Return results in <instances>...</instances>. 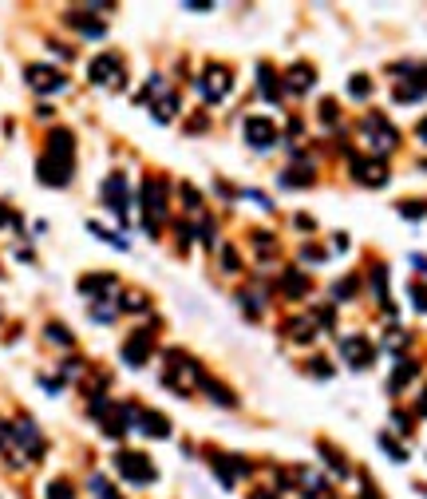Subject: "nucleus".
Listing matches in <instances>:
<instances>
[{"instance_id": "38", "label": "nucleus", "mask_w": 427, "mask_h": 499, "mask_svg": "<svg viewBox=\"0 0 427 499\" xmlns=\"http://www.w3.org/2000/svg\"><path fill=\"white\" fill-rule=\"evenodd\" d=\"M91 491H95V496H99V499H119V496H115V491H111V483H107V480H99V476H95V480H91Z\"/></svg>"}, {"instance_id": "36", "label": "nucleus", "mask_w": 427, "mask_h": 499, "mask_svg": "<svg viewBox=\"0 0 427 499\" xmlns=\"http://www.w3.org/2000/svg\"><path fill=\"white\" fill-rule=\"evenodd\" d=\"M182 198H186V210H198V206H202V194L194 191L190 182H182Z\"/></svg>"}, {"instance_id": "11", "label": "nucleus", "mask_w": 427, "mask_h": 499, "mask_svg": "<svg viewBox=\"0 0 427 499\" xmlns=\"http://www.w3.org/2000/svg\"><path fill=\"white\" fill-rule=\"evenodd\" d=\"M103 206L115 210L119 218H127V175H119V171H115V175L103 182Z\"/></svg>"}, {"instance_id": "27", "label": "nucleus", "mask_w": 427, "mask_h": 499, "mask_svg": "<svg viewBox=\"0 0 427 499\" xmlns=\"http://www.w3.org/2000/svg\"><path fill=\"white\" fill-rule=\"evenodd\" d=\"M115 313H119V306H115V301H95V306H91V317H95V321H111Z\"/></svg>"}, {"instance_id": "42", "label": "nucleus", "mask_w": 427, "mask_h": 499, "mask_svg": "<svg viewBox=\"0 0 427 499\" xmlns=\"http://www.w3.org/2000/svg\"><path fill=\"white\" fill-rule=\"evenodd\" d=\"M320 119H325V123H332V119H336V103H332V99H325V103H320Z\"/></svg>"}, {"instance_id": "15", "label": "nucleus", "mask_w": 427, "mask_h": 499, "mask_svg": "<svg viewBox=\"0 0 427 499\" xmlns=\"http://www.w3.org/2000/svg\"><path fill=\"white\" fill-rule=\"evenodd\" d=\"M107 290H115V277L111 274H91V277H79V293L83 297H91V301H99Z\"/></svg>"}, {"instance_id": "4", "label": "nucleus", "mask_w": 427, "mask_h": 499, "mask_svg": "<svg viewBox=\"0 0 427 499\" xmlns=\"http://www.w3.org/2000/svg\"><path fill=\"white\" fill-rule=\"evenodd\" d=\"M230 87H234V76H230V67H221V64H210L198 76V92H202L206 103H221L230 96Z\"/></svg>"}, {"instance_id": "39", "label": "nucleus", "mask_w": 427, "mask_h": 499, "mask_svg": "<svg viewBox=\"0 0 427 499\" xmlns=\"http://www.w3.org/2000/svg\"><path fill=\"white\" fill-rule=\"evenodd\" d=\"M47 341H60V345H72V333L63 325H47Z\"/></svg>"}, {"instance_id": "30", "label": "nucleus", "mask_w": 427, "mask_h": 499, "mask_svg": "<svg viewBox=\"0 0 427 499\" xmlns=\"http://www.w3.org/2000/svg\"><path fill=\"white\" fill-rule=\"evenodd\" d=\"M348 92H352L356 99L372 96V80H368V76H352V83H348Z\"/></svg>"}, {"instance_id": "22", "label": "nucleus", "mask_w": 427, "mask_h": 499, "mask_svg": "<svg viewBox=\"0 0 427 499\" xmlns=\"http://www.w3.org/2000/svg\"><path fill=\"white\" fill-rule=\"evenodd\" d=\"M415 372H419V365H415V361H399V365H395V372H392V392H399V388L408 385Z\"/></svg>"}, {"instance_id": "52", "label": "nucleus", "mask_w": 427, "mask_h": 499, "mask_svg": "<svg viewBox=\"0 0 427 499\" xmlns=\"http://www.w3.org/2000/svg\"><path fill=\"white\" fill-rule=\"evenodd\" d=\"M253 499H273V496H269V491H257V496H253Z\"/></svg>"}, {"instance_id": "13", "label": "nucleus", "mask_w": 427, "mask_h": 499, "mask_svg": "<svg viewBox=\"0 0 427 499\" xmlns=\"http://www.w3.org/2000/svg\"><path fill=\"white\" fill-rule=\"evenodd\" d=\"M12 440L28 448L32 460H40V456H44V440H40V432H36V424H32V420H16V424H12Z\"/></svg>"}, {"instance_id": "12", "label": "nucleus", "mask_w": 427, "mask_h": 499, "mask_svg": "<svg viewBox=\"0 0 427 499\" xmlns=\"http://www.w3.org/2000/svg\"><path fill=\"white\" fill-rule=\"evenodd\" d=\"M340 353H344V361L352 365V369H368L372 357H376V349L368 345V337H344L340 341Z\"/></svg>"}, {"instance_id": "20", "label": "nucleus", "mask_w": 427, "mask_h": 499, "mask_svg": "<svg viewBox=\"0 0 427 499\" xmlns=\"http://www.w3.org/2000/svg\"><path fill=\"white\" fill-rule=\"evenodd\" d=\"M257 83H261V96L277 103V96H281V83H277V76H273L269 67H257Z\"/></svg>"}, {"instance_id": "31", "label": "nucleus", "mask_w": 427, "mask_h": 499, "mask_svg": "<svg viewBox=\"0 0 427 499\" xmlns=\"http://www.w3.org/2000/svg\"><path fill=\"white\" fill-rule=\"evenodd\" d=\"M289 337L293 341H313V325L309 321H289Z\"/></svg>"}, {"instance_id": "34", "label": "nucleus", "mask_w": 427, "mask_h": 499, "mask_svg": "<svg viewBox=\"0 0 427 499\" xmlns=\"http://www.w3.org/2000/svg\"><path fill=\"white\" fill-rule=\"evenodd\" d=\"M253 297H257V293H237V306L245 309L250 317H257V313H261V301H253Z\"/></svg>"}, {"instance_id": "43", "label": "nucleus", "mask_w": 427, "mask_h": 499, "mask_svg": "<svg viewBox=\"0 0 427 499\" xmlns=\"http://www.w3.org/2000/svg\"><path fill=\"white\" fill-rule=\"evenodd\" d=\"M300 258H305V262H320V258H325V250H316V246H305V250H300Z\"/></svg>"}, {"instance_id": "35", "label": "nucleus", "mask_w": 427, "mask_h": 499, "mask_svg": "<svg viewBox=\"0 0 427 499\" xmlns=\"http://www.w3.org/2000/svg\"><path fill=\"white\" fill-rule=\"evenodd\" d=\"M399 214H404V218H424L427 202H399Z\"/></svg>"}, {"instance_id": "1", "label": "nucleus", "mask_w": 427, "mask_h": 499, "mask_svg": "<svg viewBox=\"0 0 427 499\" xmlns=\"http://www.w3.org/2000/svg\"><path fill=\"white\" fill-rule=\"evenodd\" d=\"M72 167H76V139H72V131H52L44 159L36 162V178L44 187H67L72 182Z\"/></svg>"}, {"instance_id": "32", "label": "nucleus", "mask_w": 427, "mask_h": 499, "mask_svg": "<svg viewBox=\"0 0 427 499\" xmlns=\"http://www.w3.org/2000/svg\"><path fill=\"white\" fill-rule=\"evenodd\" d=\"M380 448L388 452V456H392L395 464H404V460H408V452L399 448V444H395V440H388V436H380Z\"/></svg>"}, {"instance_id": "41", "label": "nucleus", "mask_w": 427, "mask_h": 499, "mask_svg": "<svg viewBox=\"0 0 427 499\" xmlns=\"http://www.w3.org/2000/svg\"><path fill=\"white\" fill-rule=\"evenodd\" d=\"M221 262H226L221 270H230V274H234V270H241V266H237V254H234V250H221Z\"/></svg>"}, {"instance_id": "8", "label": "nucleus", "mask_w": 427, "mask_h": 499, "mask_svg": "<svg viewBox=\"0 0 427 499\" xmlns=\"http://www.w3.org/2000/svg\"><path fill=\"white\" fill-rule=\"evenodd\" d=\"M245 143H250L253 151H269V147H277V127H273V119L250 115V119H245Z\"/></svg>"}, {"instance_id": "50", "label": "nucleus", "mask_w": 427, "mask_h": 499, "mask_svg": "<svg viewBox=\"0 0 427 499\" xmlns=\"http://www.w3.org/2000/svg\"><path fill=\"white\" fill-rule=\"evenodd\" d=\"M4 222H12V214H8V210L0 206V226H4Z\"/></svg>"}, {"instance_id": "26", "label": "nucleus", "mask_w": 427, "mask_h": 499, "mask_svg": "<svg viewBox=\"0 0 427 499\" xmlns=\"http://www.w3.org/2000/svg\"><path fill=\"white\" fill-rule=\"evenodd\" d=\"M202 385H206V392H210V396H214V401H218V404H226V408H234V396H230V392H226V388H221L218 385V381H206V376H202Z\"/></svg>"}, {"instance_id": "16", "label": "nucleus", "mask_w": 427, "mask_h": 499, "mask_svg": "<svg viewBox=\"0 0 427 499\" xmlns=\"http://www.w3.org/2000/svg\"><path fill=\"white\" fill-rule=\"evenodd\" d=\"M210 464H214V471L221 476L226 487H234L237 476H241V471H250V464H241V460H226V456H210Z\"/></svg>"}, {"instance_id": "23", "label": "nucleus", "mask_w": 427, "mask_h": 499, "mask_svg": "<svg viewBox=\"0 0 427 499\" xmlns=\"http://www.w3.org/2000/svg\"><path fill=\"white\" fill-rule=\"evenodd\" d=\"M174 115H178V99H174V96H162L155 103V119H158V123H171Z\"/></svg>"}, {"instance_id": "25", "label": "nucleus", "mask_w": 427, "mask_h": 499, "mask_svg": "<svg viewBox=\"0 0 427 499\" xmlns=\"http://www.w3.org/2000/svg\"><path fill=\"white\" fill-rule=\"evenodd\" d=\"M356 290H360V282H356V277H340V282L332 286V301H348Z\"/></svg>"}, {"instance_id": "29", "label": "nucleus", "mask_w": 427, "mask_h": 499, "mask_svg": "<svg viewBox=\"0 0 427 499\" xmlns=\"http://www.w3.org/2000/svg\"><path fill=\"white\" fill-rule=\"evenodd\" d=\"M320 456H325V464H329V467H336V476H348V464L329 448V444H320Z\"/></svg>"}, {"instance_id": "40", "label": "nucleus", "mask_w": 427, "mask_h": 499, "mask_svg": "<svg viewBox=\"0 0 427 499\" xmlns=\"http://www.w3.org/2000/svg\"><path fill=\"white\" fill-rule=\"evenodd\" d=\"M411 301H415L419 313H427V290H424V286H411Z\"/></svg>"}, {"instance_id": "10", "label": "nucleus", "mask_w": 427, "mask_h": 499, "mask_svg": "<svg viewBox=\"0 0 427 499\" xmlns=\"http://www.w3.org/2000/svg\"><path fill=\"white\" fill-rule=\"evenodd\" d=\"M28 87H36V92H63V87H67V76H63L60 67L32 64L28 67Z\"/></svg>"}, {"instance_id": "18", "label": "nucleus", "mask_w": 427, "mask_h": 499, "mask_svg": "<svg viewBox=\"0 0 427 499\" xmlns=\"http://www.w3.org/2000/svg\"><path fill=\"white\" fill-rule=\"evenodd\" d=\"M281 286H285L289 297H305V293H309V277L300 274V270H289V274L281 277Z\"/></svg>"}, {"instance_id": "3", "label": "nucleus", "mask_w": 427, "mask_h": 499, "mask_svg": "<svg viewBox=\"0 0 427 499\" xmlns=\"http://www.w3.org/2000/svg\"><path fill=\"white\" fill-rule=\"evenodd\" d=\"M142 214H146V234L155 238L158 218L166 214V182H158V178L142 182Z\"/></svg>"}, {"instance_id": "5", "label": "nucleus", "mask_w": 427, "mask_h": 499, "mask_svg": "<svg viewBox=\"0 0 427 499\" xmlns=\"http://www.w3.org/2000/svg\"><path fill=\"white\" fill-rule=\"evenodd\" d=\"M115 467L123 471V480H131V483H155L158 480V471H155V464L142 456V452H119L115 456Z\"/></svg>"}, {"instance_id": "49", "label": "nucleus", "mask_w": 427, "mask_h": 499, "mask_svg": "<svg viewBox=\"0 0 427 499\" xmlns=\"http://www.w3.org/2000/svg\"><path fill=\"white\" fill-rule=\"evenodd\" d=\"M360 499H380V496H376V487H372V483H368V491H364Z\"/></svg>"}, {"instance_id": "24", "label": "nucleus", "mask_w": 427, "mask_h": 499, "mask_svg": "<svg viewBox=\"0 0 427 499\" xmlns=\"http://www.w3.org/2000/svg\"><path fill=\"white\" fill-rule=\"evenodd\" d=\"M281 182L285 187H309V182H313V171H309V167H305V171H300V167H289L281 175Z\"/></svg>"}, {"instance_id": "21", "label": "nucleus", "mask_w": 427, "mask_h": 499, "mask_svg": "<svg viewBox=\"0 0 427 499\" xmlns=\"http://www.w3.org/2000/svg\"><path fill=\"white\" fill-rule=\"evenodd\" d=\"M67 24H76V28H79L83 36H95V40L107 32V28H103L99 20H87V17H79V12H67Z\"/></svg>"}, {"instance_id": "14", "label": "nucleus", "mask_w": 427, "mask_h": 499, "mask_svg": "<svg viewBox=\"0 0 427 499\" xmlns=\"http://www.w3.org/2000/svg\"><path fill=\"white\" fill-rule=\"evenodd\" d=\"M135 420H139V428L146 436H158V440H162V436H171V420L162 416V412H151V408L139 412V408H135Z\"/></svg>"}, {"instance_id": "37", "label": "nucleus", "mask_w": 427, "mask_h": 499, "mask_svg": "<svg viewBox=\"0 0 427 499\" xmlns=\"http://www.w3.org/2000/svg\"><path fill=\"white\" fill-rule=\"evenodd\" d=\"M123 309H131V313H142V309H146V297H142V293H127V297H123Z\"/></svg>"}, {"instance_id": "33", "label": "nucleus", "mask_w": 427, "mask_h": 499, "mask_svg": "<svg viewBox=\"0 0 427 499\" xmlns=\"http://www.w3.org/2000/svg\"><path fill=\"white\" fill-rule=\"evenodd\" d=\"M300 491H305V496H320V491H325L320 476H305V471H300Z\"/></svg>"}, {"instance_id": "44", "label": "nucleus", "mask_w": 427, "mask_h": 499, "mask_svg": "<svg viewBox=\"0 0 427 499\" xmlns=\"http://www.w3.org/2000/svg\"><path fill=\"white\" fill-rule=\"evenodd\" d=\"M313 372H316V376H332V365H325V357H316V361H313Z\"/></svg>"}, {"instance_id": "6", "label": "nucleus", "mask_w": 427, "mask_h": 499, "mask_svg": "<svg viewBox=\"0 0 427 499\" xmlns=\"http://www.w3.org/2000/svg\"><path fill=\"white\" fill-rule=\"evenodd\" d=\"M364 135H368V147L376 151V155H388L395 143H399V135H395V127L384 119L380 112H372L368 119H364Z\"/></svg>"}, {"instance_id": "28", "label": "nucleus", "mask_w": 427, "mask_h": 499, "mask_svg": "<svg viewBox=\"0 0 427 499\" xmlns=\"http://www.w3.org/2000/svg\"><path fill=\"white\" fill-rule=\"evenodd\" d=\"M47 499H76V491H72L67 480H56V483H47Z\"/></svg>"}, {"instance_id": "46", "label": "nucleus", "mask_w": 427, "mask_h": 499, "mask_svg": "<svg viewBox=\"0 0 427 499\" xmlns=\"http://www.w3.org/2000/svg\"><path fill=\"white\" fill-rule=\"evenodd\" d=\"M411 266H415L419 274H427V258H424V254H411Z\"/></svg>"}, {"instance_id": "47", "label": "nucleus", "mask_w": 427, "mask_h": 499, "mask_svg": "<svg viewBox=\"0 0 427 499\" xmlns=\"http://www.w3.org/2000/svg\"><path fill=\"white\" fill-rule=\"evenodd\" d=\"M316 317H320V325H325V329H332V309H320Z\"/></svg>"}, {"instance_id": "2", "label": "nucleus", "mask_w": 427, "mask_h": 499, "mask_svg": "<svg viewBox=\"0 0 427 499\" xmlns=\"http://www.w3.org/2000/svg\"><path fill=\"white\" fill-rule=\"evenodd\" d=\"M162 381L171 388H178V396H186V388L194 385V381H202V372H198V365H194L186 353H166V372H162Z\"/></svg>"}, {"instance_id": "17", "label": "nucleus", "mask_w": 427, "mask_h": 499, "mask_svg": "<svg viewBox=\"0 0 427 499\" xmlns=\"http://www.w3.org/2000/svg\"><path fill=\"white\" fill-rule=\"evenodd\" d=\"M313 80H316V76H313V67L297 64V67H293V72H289V76H285V87H289V92H297V96H300V92H309V87H313Z\"/></svg>"}, {"instance_id": "7", "label": "nucleus", "mask_w": 427, "mask_h": 499, "mask_svg": "<svg viewBox=\"0 0 427 499\" xmlns=\"http://www.w3.org/2000/svg\"><path fill=\"white\" fill-rule=\"evenodd\" d=\"M87 76H91V83H99V87H115V92H123V64H119V56H95L91 67H87Z\"/></svg>"}, {"instance_id": "9", "label": "nucleus", "mask_w": 427, "mask_h": 499, "mask_svg": "<svg viewBox=\"0 0 427 499\" xmlns=\"http://www.w3.org/2000/svg\"><path fill=\"white\" fill-rule=\"evenodd\" d=\"M151 349H155V329H135V337L123 345V361L131 369H139V365H146Z\"/></svg>"}, {"instance_id": "48", "label": "nucleus", "mask_w": 427, "mask_h": 499, "mask_svg": "<svg viewBox=\"0 0 427 499\" xmlns=\"http://www.w3.org/2000/svg\"><path fill=\"white\" fill-rule=\"evenodd\" d=\"M415 135H419V139H424V143H427V119H424V123H419V127H415Z\"/></svg>"}, {"instance_id": "51", "label": "nucleus", "mask_w": 427, "mask_h": 499, "mask_svg": "<svg viewBox=\"0 0 427 499\" xmlns=\"http://www.w3.org/2000/svg\"><path fill=\"white\" fill-rule=\"evenodd\" d=\"M419 416H427V392H424V401H419Z\"/></svg>"}, {"instance_id": "45", "label": "nucleus", "mask_w": 427, "mask_h": 499, "mask_svg": "<svg viewBox=\"0 0 427 499\" xmlns=\"http://www.w3.org/2000/svg\"><path fill=\"white\" fill-rule=\"evenodd\" d=\"M392 424L399 428V432H411V424H408V416H404V412H395V416H392Z\"/></svg>"}, {"instance_id": "19", "label": "nucleus", "mask_w": 427, "mask_h": 499, "mask_svg": "<svg viewBox=\"0 0 427 499\" xmlns=\"http://www.w3.org/2000/svg\"><path fill=\"white\" fill-rule=\"evenodd\" d=\"M372 290H376V301L384 309L392 306V297H388V270L384 266H372Z\"/></svg>"}]
</instances>
